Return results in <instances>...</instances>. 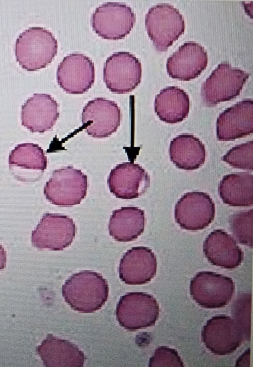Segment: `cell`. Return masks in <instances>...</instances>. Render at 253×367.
I'll use <instances>...</instances> for the list:
<instances>
[{
  "instance_id": "obj_13",
  "label": "cell",
  "mask_w": 253,
  "mask_h": 367,
  "mask_svg": "<svg viewBox=\"0 0 253 367\" xmlns=\"http://www.w3.org/2000/svg\"><path fill=\"white\" fill-rule=\"evenodd\" d=\"M121 118V110L115 102L95 98L83 107L81 128L92 137H108L117 131Z\"/></svg>"
},
{
  "instance_id": "obj_24",
  "label": "cell",
  "mask_w": 253,
  "mask_h": 367,
  "mask_svg": "<svg viewBox=\"0 0 253 367\" xmlns=\"http://www.w3.org/2000/svg\"><path fill=\"white\" fill-rule=\"evenodd\" d=\"M169 156L178 168L193 170L204 164L206 149L204 144L193 135L182 134L171 141Z\"/></svg>"
},
{
  "instance_id": "obj_21",
  "label": "cell",
  "mask_w": 253,
  "mask_h": 367,
  "mask_svg": "<svg viewBox=\"0 0 253 367\" xmlns=\"http://www.w3.org/2000/svg\"><path fill=\"white\" fill-rule=\"evenodd\" d=\"M36 352L47 367H82L86 359L77 346L51 334L37 347Z\"/></svg>"
},
{
  "instance_id": "obj_11",
  "label": "cell",
  "mask_w": 253,
  "mask_h": 367,
  "mask_svg": "<svg viewBox=\"0 0 253 367\" xmlns=\"http://www.w3.org/2000/svg\"><path fill=\"white\" fill-rule=\"evenodd\" d=\"M244 330L231 317L219 315L207 321L201 332L205 347L217 355H226L235 351L244 338Z\"/></svg>"
},
{
  "instance_id": "obj_14",
  "label": "cell",
  "mask_w": 253,
  "mask_h": 367,
  "mask_svg": "<svg viewBox=\"0 0 253 367\" xmlns=\"http://www.w3.org/2000/svg\"><path fill=\"white\" fill-rule=\"evenodd\" d=\"M94 63L82 53H71L59 64L56 73L60 87L70 94H83L91 88L95 81Z\"/></svg>"
},
{
  "instance_id": "obj_20",
  "label": "cell",
  "mask_w": 253,
  "mask_h": 367,
  "mask_svg": "<svg viewBox=\"0 0 253 367\" xmlns=\"http://www.w3.org/2000/svg\"><path fill=\"white\" fill-rule=\"evenodd\" d=\"M203 250L207 260L212 265L232 269L240 265L244 253L236 241L226 231L216 229L206 238Z\"/></svg>"
},
{
  "instance_id": "obj_3",
  "label": "cell",
  "mask_w": 253,
  "mask_h": 367,
  "mask_svg": "<svg viewBox=\"0 0 253 367\" xmlns=\"http://www.w3.org/2000/svg\"><path fill=\"white\" fill-rule=\"evenodd\" d=\"M145 28L153 45L159 52L166 51L184 33V18L178 10L168 3L153 6L145 15Z\"/></svg>"
},
{
  "instance_id": "obj_7",
  "label": "cell",
  "mask_w": 253,
  "mask_h": 367,
  "mask_svg": "<svg viewBox=\"0 0 253 367\" xmlns=\"http://www.w3.org/2000/svg\"><path fill=\"white\" fill-rule=\"evenodd\" d=\"M235 289L231 278L211 271L198 273L190 285L193 299L201 307L208 309L225 307L231 300Z\"/></svg>"
},
{
  "instance_id": "obj_26",
  "label": "cell",
  "mask_w": 253,
  "mask_h": 367,
  "mask_svg": "<svg viewBox=\"0 0 253 367\" xmlns=\"http://www.w3.org/2000/svg\"><path fill=\"white\" fill-rule=\"evenodd\" d=\"M10 166L44 171L47 168V161L43 150L38 145L23 143L18 145L9 154Z\"/></svg>"
},
{
  "instance_id": "obj_22",
  "label": "cell",
  "mask_w": 253,
  "mask_h": 367,
  "mask_svg": "<svg viewBox=\"0 0 253 367\" xmlns=\"http://www.w3.org/2000/svg\"><path fill=\"white\" fill-rule=\"evenodd\" d=\"M190 109L189 95L177 86H168L160 90L154 101V110L160 120L174 124L186 118Z\"/></svg>"
},
{
  "instance_id": "obj_12",
  "label": "cell",
  "mask_w": 253,
  "mask_h": 367,
  "mask_svg": "<svg viewBox=\"0 0 253 367\" xmlns=\"http://www.w3.org/2000/svg\"><path fill=\"white\" fill-rule=\"evenodd\" d=\"M215 204L206 193L189 192L184 194L175 204L174 217L183 229L197 231L208 227L214 220Z\"/></svg>"
},
{
  "instance_id": "obj_5",
  "label": "cell",
  "mask_w": 253,
  "mask_h": 367,
  "mask_svg": "<svg viewBox=\"0 0 253 367\" xmlns=\"http://www.w3.org/2000/svg\"><path fill=\"white\" fill-rule=\"evenodd\" d=\"M87 176L81 170L67 166L55 170L44 188L46 198L52 204L63 207L80 204L87 193Z\"/></svg>"
},
{
  "instance_id": "obj_15",
  "label": "cell",
  "mask_w": 253,
  "mask_h": 367,
  "mask_svg": "<svg viewBox=\"0 0 253 367\" xmlns=\"http://www.w3.org/2000/svg\"><path fill=\"white\" fill-rule=\"evenodd\" d=\"M107 183L111 193L117 198L132 199L147 191L150 176L138 164L123 162L111 170Z\"/></svg>"
},
{
  "instance_id": "obj_2",
  "label": "cell",
  "mask_w": 253,
  "mask_h": 367,
  "mask_svg": "<svg viewBox=\"0 0 253 367\" xmlns=\"http://www.w3.org/2000/svg\"><path fill=\"white\" fill-rule=\"evenodd\" d=\"M57 50V40L44 27H29L19 34L15 41L16 61L28 71L46 67L54 59Z\"/></svg>"
},
{
  "instance_id": "obj_28",
  "label": "cell",
  "mask_w": 253,
  "mask_h": 367,
  "mask_svg": "<svg viewBox=\"0 0 253 367\" xmlns=\"http://www.w3.org/2000/svg\"><path fill=\"white\" fill-rule=\"evenodd\" d=\"M223 160L234 168L253 170V141L232 147L223 156Z\"/></svg>"
},
{
  "instance_id": "obj_30",
  "label": "cell",
  "mask_w": 253,
  "mask_h": 367,
  "mask_svg": "<svg viewBox=\"0 0 253 367\" xmlns=\"http://www.w3.org/2000/svg\"><path fill=\"white\" fill-rule=\"evenodd\" d=\"M250 348H249L237 360L235 366L245 367V362H246L248 366H250Z\"/></svg>"
},
{
  "instance_id": "obj_16",
  "label": "cell",
  "mask_w": 253,
  "mask_h": 367,
  "mask_svg": "<svg viewBox=\"0 0 253 367\" xmlns=\"http://www.w3.org/2000/svg\"><path fill=\"white\" fill-rule=\"evenodd\" d=\"M253 132V101L246 99L220 113L216 122V136L219 141H231Z\"/></svg>"
},
{
  "instance_id": "obj_23",
  "label": "cell",
  "mask_w": 253,
  "mask_h": 367,
  "mask_svg": "<svg viewBox=\"0 0 253 367\" xmlns=\"http://www.w3.org/2000/svg\"><path fill=\"white\" fill-rule=\"evenodd\" d=\"M145 224L143 210L137 207H122L113 211L108 225L109 233L116 241L130 242L143 232Z\"/></svg>"
},
{
  "instance_id": "obj_31",
  "label": "cell",
  "mask_w": 253,
  "mask_h": 367,
  "mask_svg": "<svg viewBox=\"0 0 253 367\" xmlns=\"http://www.w3.org/2000/svg\"><path fill=\"white\" fill-rule=\"evenodd\" d=\"M6 251L2 245L0 244V271L5 268L6 266Z\"/></svg>"
},
{
  "instance_id": "obj_18",
  "label": "cell",
  "mask_w": 253,
  "mask_h": 367,
  "mask_svg": "<svg viewBox=\"0 0 253 367\" xmlns=\"http://www.w3.org/2000/svg\"><path fill=\"white\" fill-rule=\"evenodd\" d=\"M207 52L195 41H187L180 46L167 60L166 69L169 76L181 81L198 77L206 68Z\"/></svg>"
},
{
  "instance_id": "obj_17",
  "label": "cell",
  "mask_w": 253,
  "mask_h": 367,
  "mask_svg": "<svg viewBox=\"0 0 253 367\" xmlns=\"http://www.w3.org/2000/svg\"><path fill=\"white\" fill-rule=\"evenodd\" d=\"M58 107L50 95L35 93L22 106V125L33 133L47 131L52 128L59 117Z\"/></svg>"
},
{
  "instance_id": "obj_10",
  "label": "cell",
  "mask_w": 253,
  "mask_h": 367,
  "mask_svg": "<svg viewBox=\"0 0 253 367\" xmlns=\"http://www.w3.org/2000/svg\"><path fill=\"white\" fill-rule=\"evenodd\" d=\"M76 230L75 224L69 217L46 213L32 232V245L39 249L63 250L71 244Z\"/></svg>"
},
{
  "instance_id": "obj_29",
  "label": "cell",
  "mask_w": 253,
  "mask_h": 367,
  "mask_svg": "<svg viewBox=\"0 0 253 367\" xmlns=\"http://www.w3.org/2000/svg\"><path fill=\"white\" fill-rule=\"evenodd\" d=\"M149 367H183V362L178 352L167 346H160L155 349L150 358Z\"/></svg>"
},
{
  "instance_id": "obj_1",
  "label": "cell",
  "mask_w": 253,
  "mask_h": 367,
  "mask_svg": "<svg viewBox=\"0 0 253 367\" xmlns=\"http://www.w3.org/2000/svg\"><path fill=\"white\" fill-rule=\"evenodd\" d=\"M62 293L72 309L91 313L100 310L107 301L109 286L101 274L85 270L74 273L67 279Z\"/></svg>"
},
{
  "instance_id": "obj_9",
  "label": "cell",
  "mask_w": 253,
  "mask_h": 367,
  "mask_svg": "<svg viewBox=\"0 0 253 367\" xmlns=\"http://www.w3.org/2000/svg\"><path fill=\"white\" fill-rule=\"evenodd\" d=\"M135 22L136 15L129 6L115 2H106L97 7L91 19L92 29L96 34L113 40L125 38Z\"/></svg>"
},
{
  "instance_id": "obj_4",
  "label": "cell",
  "mask_w": 253,
  "mask_h": 367,
  "mask_svg": "<svg viewBox=\"0 0 253 367\" xmlns=\"http://www.w3.org/2000/svg\"><path fill=\"white\" fill-rule=\"evenodd\" d=\"M249 74L230 64L221 63L202 84L201 96L208 107L230 101L240 94Z\"/></svg>"
},
{
  "instance_id": "obj_19",
  "label": "cell",
  "mask_w": 253,
  "mask_h": 367,
  "mask_svg": "<svg viewBox=\"0 0 253 367\" xmlns=\"http://www.w3.org/2000/svg\"><path fill=\"white\" fill-rule=\"evenodd\" d=\"M157 268V258L151 249L143 246L132 247L120 260L119 277L126 284L142 285L154 277Z\"/></svg>"
},
{
  "instance_id": "obj_27",
  "label": "cell",
  "mask_w": 253,
  "mask_h": 367,
  "mask_svg": "<svg viewBox=\"0 0 253 367\" xmlns=\"http://www.w3.org/2000/svg\"><path fill=\"white\" fill-rule=\"evenodd\" d=\"M253 209L241 211L232 215L229 223L233 235L239 243L252 247Z\"/></svg>"
},
{
  "instance_id": "obj_8",
  "label": "cell",
  "mask_w": 253,
  "mask_h": 367,
  "mask_svg": "<svg viewBox=\"0 0 253 367\" xmlns=\"http://www.w3.org/2000/svg\"><path fill=\"white\" fill-rule=\"evenodd\" d=\"M141 64L133 54L125 51L114 53L108 57L103 68V80L111 92L128 93L140 83Z\"/></svg>"
},
{
  "instance_id": "obj_25",
  "label": "cell",
  "mask_w": 253,
  "mask_h": 367,
  "mask_svg": "<svg viewBox=\"0 0 253 367\" xmlns=\"http://www.w3.org/2000/svg\"><path fill=\"white\" fill-rule=\"evenodd\" d=\"M218 192L224 203L234 207L253 205V177L249 172H235L223 176Z\"/></svg>"
},
{
  "instance_id": "obj_6",
  "label": "cell",
  "mask_w": 253,
  "mask_h": 367,
  "mask_svg": "<svg viewBox=\"0 0 253 367\" xmlns=\"http://www.w3.org/2000/svg\"><path fill=\"white\" fill-rule=\"evenodd\" d=\"M159 314L156 299L144 292L127 293L121 297L116 306V318L119 325L129 331L154 326Z\"/></svg>"
}]
</instances>
